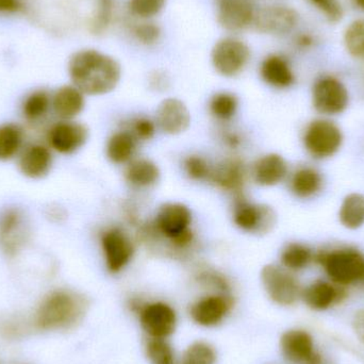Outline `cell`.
Listing matches in <instances>:
<instances>
[{
	"label": "cell",
	"instance_id": "6da1fadb",
	"mask_svg": "<svg viewBox=\"0 0 364 364\" xmlns=\"http://www.w3.org/2000/svg\"><path fill=\"white\" fill-rule=\"evenodd\" d=\"M68 75L73 85L85 95H106L119 85L122 66L112 55L98 49H80L68 61Z\"/></svg>",
	"mask_w": 364,
	"mask_h": 364
},
{
	"label": "cell",
	"instance_id": "7a4b0ae2",
	"mask_svg": "<svg viewBox=\"0 0 364 364\" xmlns=\"http://www.w3.org/2000/svg\"><path fill=\"white\" fill-rule=\"evenodd\" d=\"M191 224L192 213L186 205L168 203L160 208L151 224L143 227V237L147 242H166L171 252L186 254L195 241Z\"/></svg>",
	"mask_w": 364,
	"mask_h": 364
},
{
	"label": "cell",
	"instance_id": "3957f363",
	"mask_svg": "<svg viewBox=\"0 0 364 364\" xmlns=\"http://www.w3.org/2000/svg\"><path fill=\"white\" fill-rule=\"evenodd\" d=\"M87 299L74 291L58 289L43 299L36 314V325L43 331L68 329L80 322Z\"/></svg>",
	"mask_w": 364,
	"mask_h": 364
},
{
	"label": "cell",
	"instance_id": "277c9868",
	"mask_svg": "<svg viewBox=\"0 0 364 364\" xmlns=\"http://www.w3.org/2000/svg\"><path fill=\"white\" fill-rule=\"evenodd\" d=\"M333 284L346 287L364 280V255L354 248H340L314 255Z\"/></svg>",
	"mask_w": 364,
	"mask_h": 364
},
{
	"label": "cell",
	"instance_id": "5b68a950",
	"mask_svg": "<svg viewBox=\"0 0 364 364\" xmlns=\"http://www.w3.org/2000/svg\"><path fill=\"white\" fill-rule=\"evenodd\" d=\"M252 59L247 43L237 36L220 38L211 50V63L220 76L233 78L243 73Z\"/></svg>",
	"mask_w": 364,
	"mask_h": 364
},
{
	"label": "cell",
	"instance_id": "8992f818",
	"mask_svg": "<svg viewBox=\"0 0 364 364\" xmlns=\"http://www.w3.org/2000/svg\"><path fill=\"white\" fill-rule=\"evenodd\" d=\"M261 282L269 299L278 305H294L301 297L299 280L284 267L265 265L261 271Z\"/></svg>",
	"mask_w": 364,
	"mask_h": 364
},
{
	"label": "cell",
	"instance_id": "52a82bcc",
	"mask_svg": "<svg viewBox=\"0 0 364 364\" xmlns=\"http://www.w3.org/2000/svg\"><path fill=\"white\" fill-rule=\"evenodd\" d=\"M232 216L235 226L252 235L269 233L276 224V214L271 207L250 203L243 194L235 196Z\"/></svg>",
	"mask_w": 364,
	"mask_h": 364
},
{
	"label": "cell",
	"instance_id": "ba28073f",
	"mask_svg": "<svg viewBox=\"0 0 364 364\" xmlns=\"http://www.w3.org/2000/svg\"><path fill=\"white\" fill-rule=\"evenodd\" d=\"M343 142L341 129L328 119H316L308 126L304 145L316 159H326L335 155Z\"/></svg>",
	"mask_w": 364,
	"mask_h": 364
},
{
	"label": "cell",
	"instance_id": "9c48e42d",
	"mask_svg": "<svg viewBox=\"0 0 364 364\" xmlns=\"http://www.w3.org/2000/svg\"><path fill=\"white\" fill-rule=\"evenodd\" d=\"M350 102L346 85L335 77L318 79L312 90L314 107L321 114L338 115L346 110Z\"/></svg>",
	"mask_w": 364,
	"mask_h": 364
},
{
	"label": "cell",
	"instance_id": "30bf717a",
	"mask_svg": "<svg viewBox=\"0 0 364 364\" xmlns=\"http://www.w3.org/2000/svg\"><path fill=\"white\" fill-rule=\"evenodd\" d=\"M105 263L110 273L117 274L123 271L134 255V245L129 235L123 229H108L100 237Z\"/></svg>",
	"mask_w": 364,
	"mask_h": 364
},
{
	"label": "cell",
	"instance_id": "8fae6325",
	"mask_svg": "<svg viewBox=\"0 0 364 364\" xmlns=\"http://www.w3.org/2000/svg\"><path fill=\"white\" fill-rule=\"evenodd\" d=\"M299 13L284 4H272L257 10L254 27L257 31L269 36H286L299 23Z\"/></svg>",
	"mask_w": 364,
	"mask_h": 364
},
{
	"label": "cell",
	"instance_id": "7c38bea8",
	"mask_svg": "<svg viewBox=\"0 0 364 364\" xmlns=\"http://www.w3.org/2000/svg\"><path fill=\"white\" fill-rule=\"evenodd\" d=\"M29 237L25 214L17 208H9L0 215V247L9 256L21 252Z\"/></svg>",
	"mask_w": 364,
	"mask_h": 364
},
{
	"label": "cell",
	"instance_id": "4fadbf2b",
	"mask_svg": "<svg viewBox=\"0 0 364 364\" xmlns=\"http://www.w3.org/2000/svg\"><path fill=\"white\" fill-rule=\"evenodd\" d=\"M139 314L143 331L151 339L166 340L176 329V312L168 304L161 301L147 304L141 307Z\"/></svg>",
	"mask_w": 364,
	"mask_h": 364
},
{
	"label": "cell",
	"instance_id": "5bb4252c",
	"mask_svg": "<svg viewBox=\"0 0 364 364\" xmlns=\"http://www.w3.org/2000/svg\"><path fill=\"white\" fill-rule=\"evenodd\" d=\"M257 9L252 0H216V18L227 31L240 32L254 25Z\"/></svg>",
	"mask_w": 364,
	"mask_h": 364
},
{
	"label": "cell",
	"instance_id": "9a60e30c",
	"mask_svg": "<svg viewBox=\"0 0 364 364\" xmlns=\"http://www.w3.org/2000/svg\"><path fill=\"white\" fill-rule=\"evenodd\" d=\"M87 127L74 121L58 122L47 134L49 146L62 155L76 153L87 143Z\"/></svg>",
	"mask_w": 364,
	"mask_h": 364
},
{
	"label": "cell",
	"instance_id": "2e32d148",
	"mask_svg": "<svg viewBox=\"0 0 364 364\" xmlns=\"http://www.w3.org/2000/svg\"><path fill=\"white\" fill-rule=\"evenodd\" d=\"M233 306V301L227 294L209 295L194 304L190 314L193 321L200 326H214L222 322Z\"/></svg>",
	"mask_w": 364,
	"mask_h": 364
},
{
	"label": "cell",
	"instance_id": "e0dca14e",
	"mask_svg": "<svg viewBox=\"0 0 364 364\" xmlns=\"http://www.w3.org/2000/svg\"><path fill=\"white\" fill-rule=\"evenodd\" d=\"M246 179V168L239 158H227L212 168L209 181L227 192L235 193V196L243 194Z\"/></svg>",
	"mask_w": 364,
	"mask_h": 364
},
{
	"label": "cell",
	"instance_id": "ac0fdd59",
	"mask_svg": "<svg viewBox=\"0 0 364 364\" xmlns=\"http://www.w3.org/2000/svg\"><path fill=\"white\" fill-rule=\"evenodd\" d=\"M191 115L188 107L178 98H166L157 110V124L164 134L177 136L190 126Z\"/></svg>",
	"mask_w": 364,
	"mask_h": 364
},
{
	"label": "cell",
	"instance_id": "d6986e66",
	"mask_svg": "<svg viewBox=\"0 0 364 364\" xmlns=\"http://www.w3.org/2000/svg\"><path fill=\"white\" fill-rule=\"evenodd\" d=\"M344 287L325 280H316L301 292V297L308 307L318 311L328 309L346 299Z\"/></svg>",
	"mask_w": 364,
	"mask_h": 364
},
{
	"label": "cell",
	"instance_id": "ffe728a7",
	"mask_svg": "<svg viewBox=\"0 0 364 364\" xmlns=\"http://www.w3.org/2000/svg\"><path fill=\"white\" fill-rule=\"evenodd\" d=\"M280 350L284 359L294 364L307 363L316 353L311 336L301 329L286 331L280 338Z\"/></svg>",
	"mask_w": 364,
	"mask_h": 364
},
{
	"label": "cell",
	"instance_id": "44dd1931",
	"mask_svg": "<svg viewBox=\"0 0 364 364\" xmlns=\"http://www.w3.org/2000/svg\"><path fill=\"white\" fill-rule=\"evenodd\" d=\"M53 166V154L42 144H32L26 147L19 156L18 168L28 178H43Z\"/></svg>",
	"mask_w": 364,
	"mask_h": 364
},
{
	"label": "cell",
	"instance_id": "7402d4cb",
	"mask_svg": "<svg viewBox=\"0 0 364 364\" xmlns=\"http://www.w3.org/2000/svg\"><path fill=\"white\" fill-rule=\"evenodd\" d=\"M85 106V94L73 85L59 87L51 97V108L62 121H73Z\"/></svg>",
	"mask_w": 364,
	"mask_h": 364
},
{
	"label": "cell",
	"instance_id": "603a6c76",
	"mask_svg": "<svg viewBox=\"0 0 364 364\" xmlns=\"http://www.w3.org/2000/svg\"><path fill=\"white\" fill-rule=\"evenodd\" d=\"M260 76L267 85L276 89H287L294 83L292 68L286 58L276 53L267 55L261 62Z\"/></svg>",
	"mask_w": 364,
	"mask_h": 364
},
{
	"label": "cell",
	"instance_id": "cb8c5ba5",
	"mask_svg": "<svg viewBox=\"0 0 364 364\" xmlns=\"http://www.w3.org/2000/svg\"><path fill=\"white\" fill-rule=\"evenodd\" d=\"M288 174V164L278 154H269L257 160L252 175L255 181L263 186H277Z\"/></svg>",
	"mask_w": 364,
	"mask_h": 364
},
{
	"label": "cell",
	"instance_id": "d4e9b609",
	"mask_svg": "<svg viewBox=\"0 0 364 364\" xmlns=\"http://www.w3.org/2000/svg\"><path fill=\"white\" fill-rule=\"evenodd\" d=\"M139 141L127 129L115 132L107 143V157L112 164H129L134 159Z\"/></svg>",
	"mask_w": 364,
	"mask_h": 364
},
{
	"label": "cell",
	"instance_id": "484cf974",
	"mask_svg": "<svg viewBox=\"0 0 364 364\" xmlns=\"http://www.w3.org/2000/svg\"><path fill=\"white\" fill-rule=\"evenodd\" d=\"M125 178L136 188H149L159 181L160 170L151 160H132L126 168Z\"/></svg>",
	"mask_w": 364,
	"mask_h": 364
},
{
	"label": "cell",
	"instance_id": "4316f807",
	"mask_svg": "<svg viewBox=\"0 0 364 364\" xmlns=\"http://www.w3.org/2000/svg\"><path fill=\"white\" fill-rule=\"evenodd\" d=\"M291 190L299 198H310L320 192L323 179L320 173L312 168H301L291 178Z\"/></svg>",
	"mask_w": 364,
	"mask_h": 364
},
{
	"label": "cell",
	"instance_id": "83f0119b",
	"mask_svg": "<svg viewBox=\"0 0 364 364\" xmlns=\"http://www.w3.org/2000/svg\"><path fill=\"white\" fill-rule=\"evenodd\" d=\"M23 145V130L17 124L0 125V161H9L21 153Z\"/></svg>",
	"mask_w": 364,
	"mask_h": 364
},
{
	"label": "cell",
	"instance_id": "f1b7e54d",
	"mask_svg": "<svg viewBox=\"0 0 364 364\" xmlns=\"http://www.w3.org/2000/svg\"><path fill=\"white\" fill-rule=\"evenodd\" d=\"M339 218L346 228L359 229L364 225V195L360 193L348 194L342 201Z\"/></svg>",
	"mask_w": 364,
	"mask_h": 364
},
{
	"label": "cell",
	"instance_id": "f546056e",
	"mask_svg": "<svg viewBox=\"0 0 364 364\" xmlns=\"http://www.w3.org/2000/svg\"><path fill=\"white\" fill-rule=\"evenodd\" d=\"M314 258L311 248L305 244L290 243L282 250L280 261L284 269L290 272H297L306 269Z\"/></svg>",
	"mask_w": 364,
	"mask_h": 364
},
{
	"label": "cell",
	"instance_id": "4dcf8cb0",
	"mask_svg": "<svg viewBox=\"0 0 364 364\" xmlns=\"http://www.w3.org/2000/svg\"><path fill=\"white\" fill-rule=\"evenodd\" d=\"M51 108V96L45 90L31 92L23 100L21 112L26 119L36 122L46 117Z\"/></svg>",
	"mask_w": 364,
	"mask_h": 364
},
{
	"label": "cell",
	"instance_id": "1f68e13d",
	"mask_svg": "<svg viewBox=\"0 0 364 364\" xmlns=\"http://www.w3.org/2000/svg\"><path fill=\"white\" fill-rule=\"evenodd\" d=\"M239 107V100L235 94L229 92L216 93L210 100V112L220 121H229L235 117Z\"/></svg>",
	"mask_w": 364,
	"mask_h": 364
},
{
	"label": "cell",
	"instance_id": "d6a6232c",
	"mask_svg": "<svg viewBox=\"0 0 364 364\" xmlns=\"http://www.w3.org/2000/svg\"><path fill=\"white\" fill-rule=\"evenodd\" d=\"M343 41L352 57L364 59V19H355L346 27Z\"/></svg>",
	"mask_w": 364,
	"mask_h": 364
},
{
	"label": "cell",
	"instance_id": "836d02e7",
	"mask_svg": "<svg viewBox=\"0 0 364 364\" xmlns=\"http://www.w3.org/2000/svg\"><path fill=\"white\" fill-rule=\"evenodd\" d=\"M168 0H128L130 14L140 21H151L166 8Z\"/></svg>",
	"mask_w": 364,
	"mask_h": 364
},
{
	"label": "cell",
	"instance_id": "e575fe53",
	"mask_svg": "<svg viewBox=\"0 0 364 364\" xmlns=\"http://www.w3.org/2000/svg\"><path fill=\"white\" fill-rule=\"evenodd\" d=\"M132 36L136 42L144 46H154L159 42L162 30L158 23L151 21H141L132 28Z\"/></svg>",
	"mask_w": 364,
	"mask_h": 364
},
{
	"label": "cell",
	"instance_id": "d590c367",
	"mask_svg": "<svg viewBox=\"0 0 364 364\" xmlns=\"http://www.w3.org/2000/svg\"><path fill=\"white\" fill-rule=\"evenodd\" d=\"M215 352L205 342H195L188 346L182 358V364H214Z\"/></svg>",
	"mask_w": 364,
	"mask_h": 364
},
{
	"label": "cell",
	"instance_id": "8d00e7d4",
	"mask_svg": "<svg viewBox=\"0 0 364 364\" xmlns=\"http://www.w3.org/2000/svg\"><path fill=\"white\" fill-rule=\"evenodd\" d=\"M146 354L151 364H175L174 352L166 340H149Z\"/></svg>",
	"mask_w": 364,
	"mask_h": 364
},
{
	"label": "cell",
	"instance_id": "74e56055",
	"mask_svg": "<svg viewBox=\"0 0 364 364\" xmlns=\"http://www.w3.org/2000/svg\"><path fill=\"white\" fill-rule=\"evenodd\" d=\"M184 171L188 178L200 181L210 178L212 168L209 162L200 156H188L183 162Z\"/></svg>",
	"mask_w": 364,
	"mask_h": 364
},
{
	"label": "cell",
	"instance_id": "f35d334b",
	"mask_svg": "<svg viewBox=\"0 0 364 364\" xmlns=\"http://www.w3.org/2000/svg\"><path fill=\"white\" fill-rule=\"evenodd\" d=\"M112 0H97L95 14L91 21V31L95 34L102 33L108 27L112 18Z\"/></svg>",
	"mask_w": 364,
	"mask_h": 364
},
{
	"label": "cell",
	"instance_id": "ab89813d",
	"mask_svg": "<svg viewBox=\"0 0 364 364\" xmlns=\"http://www.w3.org/2000/svg\"><path fill=\"white\" fill-rule=\"evenodd\" d=\"M197 280H198L199 284L207 287V288L218 290L220 294H227V292L230 290V284H229L227 278L220 272L214 271V269H205L199 272L198 275H197Z\"/></svg>",
	"mask_w": 364,
	"mask_h": 364
},
{
	"label": "cell",
	"instance_id": "60d3db41",
	"mask_svg": "<svg viewBox=\"0 0 364 364\" xmlns=\"http://www.w3.org/2000/svg\"><path fill=\"white\" fill-rule=\"evenodd\" d=\"M128 132L138 141H149L156 134V124L147 117H136L130 122Z\"/></svg>",
	"mask_w": 364,
	"mask_h": 364
},
{
	"label": "cell",
	"instance_id": "b9f144b4",
	"mask_svg": "<svg viewBox=\"0 0 364 364\" xmlns=\"http://www.w3.org/2000/svg\"><path fill=\"white\" fill-rule=\"evenodd\" d=\"M318 10L324 13L325 16L333 21H341L343 17V9H342L341 4L339 0H310Z\"/></svg>",
	"mask_w": 364,
	"mask_h": 364
},
{
	"label": "cell",
	"instance_id": "7bdbcfd3",
	"mask_svg": "<svg viewBox=\"0 0 364 364\" xmlns=\"http://www.w3.org/2000/svg\"><path fill=\"white\" fill-rule=\"evenodd\" d=\"M149 85L156 92H164L170 85V78L164 70H154L149 77Z\"/></svg>",
	"mask_w": 364,
	"mask_h": 364
},
{
	"label": "cell",
	"instance_id": "ee69618b",
	"mask_svg": "<svg viewBox=\"0 0 364 364\" xmlns=\"http://www.w3.org/2000/svg\"><path fill=\"white\" fill-rule=\"evenodd\" d=\"M21 9V0H0V14H14Z\"/></svg>",
	"mask_w": 364,
	"mask_h": 364
},
{
	"label": "cell",
	"instance_id": "f6af8a7d",
	"mask_svg": "<svg viewBox=\"0 0 364 364\" xmlns=\"http://www.w3.org/2000/svg\"><path fill=\"white\" fill-rule=\"evenodd\" d=\"M353 328L357 338L364 344V309L359 310L353 318Z\"/></svg>",
	"mask_w": 364,
	"mask_h": 364
},
{
	"label": "cell",
	"instance_id": "bcb514c9",
	"mask_svg": "<svg viewBox=\"0 0 364 364\" xmlns=\"http://www.w3.org/2000/svg\"><path fill=\"white\" fill-rule=\"evenodd\" d=\"M223 140L225 144L230 149H235L241 146L242 138L237 132H232V130H226V132L223 134Z\"/></svg>",
	"mask_w": 364,
	"mask_h": 364
},
{
	"label": "cell",
	"instance_id": "7dc6e473",
	"mask_svg": "<svg viewBox=\"0 0 364 364\" xmlns=\"http://www.w3.org/2000/svg\"><path fill=\"white\" fill-rule=\"evenodd\" d=\"M295 43H296V45L299 48H309V47H311L312 45H314V36H310V34L308 33L299 34V36H296Z\"/></svg>",
	"mask_w": 364,
	"mask_h": 364
},
{
	"label": "cell",
	"instance_id": "c3c4849f",
	"mask_svg": "<svg viewBox=\"0 0 364 364\" xmlns=\"http://www.w3.org/2000/svg\"><path fill=\"white\" fill-rule=\"evenodd\" d=\"M306 364H323V358L318 353H314V356Z\"/></svg>",
	"mask_w": 364,
	"mask_h": 364
},
{
	"label": "cell",
	"instance_id": "681fc988",
	"mask_svg": "<svg viewBox=\"0 0 364 364\" xmlns=\"http://www.w3.org/2000/svg\"><path fill=\"white\" fill-rule=\"evenodd\" d=\"M354 2L360 10L364 11V0H354Z\"/></svg>",
	"mask_w": 364,
	"mask_h": 364
}]
</instances>
